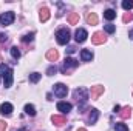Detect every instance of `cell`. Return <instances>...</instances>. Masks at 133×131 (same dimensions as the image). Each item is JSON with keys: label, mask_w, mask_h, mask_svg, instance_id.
<instances>
[{"label": "cell", "mask_w": 133, "mask_h": 131, "mask_svg": "<svg viewBox=\"0 0 133 131\" xmlns=\"http://www.w3.org/2000/svg\"><path fill=\"white\" fill-rule=\"evenodd\" d=\"M0 76L3 77L5 86L9 88V86L12 85V71H11V68L8 65H5V63H2V65H0Z\"/></svg>", "instance_id": "1"}, {"label": "cell", "mask_w": 133, "mask_h": 131, "mask_svg": "<svg viewBox=\"0 0 133 131\" xmlns=\"http://www.w3.org/2000/svg\"><path fill=\"white\" fill-rule=\"evenodd\" d=\"M56 39H57V43L61 45H66L70 42V31L68 30H59L56 33Z\"/></svg>", "instance_id": "2"}, {"label": "cell", "mask_w": 133, "mask_h": 131, "mask_svg": "<svg viewBox=\"0 0 133 131\" xmlns=\"http://www.w3.org/2000/svg\"><path fill=\"white\" fill-rule=\"evenodd\" d=\"M77 65H79V62H77L76 59L66 57L65 60H64V63H62V66H61V71H62V72H66L68 69H71V68H76Z\"/></svg>", "instance_id": "3"}, {"label": "cell", "mask_w": 133, "mask_h": 131, "mask_svg": "<svg viewBox=\"0 0 133 131\" xmlns=\"http://www.w3.org/2000/svg\"><path fill=\"white\" fill-rule=\"evenodd\" d=\"M14 19H16L14 12L8 11V12H3V14L0 16V23H2L3 26H6V25H11V23L14 22Z\"/></svg>", "instance_id": "4"}, {"label": "cell", "mask_w": 133, "mask_h": 131, "mask_svg": "<svg viewBox=\"0 0 133 131\" xmlns=\"http://www.w3.org/2000/svg\"><path fill=\"white\" fill-rule=\"evenodd\" d=\"M74 99L76 100H79L82 105L85 103V100L88 99V91L85 90V88H77L76 91H74Z\"/></svg>", "instance_id": "5"}, {"label": "cell", "mask_w": 133, "mask_h": 131, "mask_svg": "<svg viewBox=\"0 0 133 131\" xmlns=\"http://www.w3.org/2000/svg\"><path fill=\"white\" fill-rule=\"evenodd\" d=\"M66 93H68L66 85H64V83H56V85H54V94H56V96H59V97H65Z\"/></svg>", "instance_id": "6"}, {"label": "cell", "mask_w": 133, "mask_h": 131, "mask_svg": "<svg viewBox=\"0 0 133 131\" xmlns=\"http://www.w3.org/2000/svg\"><path fill=\"white\" fill-rule=\"evenodd\" d=\"M87 37H88V34H87L85 30H82V28L76 30V33H74V39H76L77 43H84V42L87 40Z\"/></svg>", "instance_id": "7"}, {"label": "cell", "mask_w": 133, "mask_h": 131, "mask_svg": "<svg viewBox=\"0 0 133 131\" xmlns=\"http://www.w3.org/2000/svg\"><path fill=\"white\" fill-rule=\"evenodd\" d=\"M102 93H104V86H101V85L91 86V90H90V96H91V99H93V100H96V99L99 97Z\"/></svg>", "instance_id": "8"}, {"label": "cell", "mask_w": 133, "mask_h": 131, "mask_svg": "<svg viewBox=\"0 0 133 131\" xmlns=\"http://www.w3.org/2000/svg\"><path fill=\"white\" fill-rule=\"evenodd\" d=\"M105 35L104 33H95L93 34V37H91V42L95 43V45H102V43H105Z\"/></svg>", "instance_id": "9"}, {"label": "cell", "mask_w": 133, "mask_h": 131, "mask_svg": "<svg viewBox=\"0 0 133 131\" xmlns=\"http://www.w3.org/2000/svg\"><path fill=\"white\" fill-rule=\"evenodd\" d=\"M0 113H2L3 116H9V114L12 113V105L8 103V102L2 103V105H0Z\"/></svg>", "instance_id": "10"}, {"label": "cell", "mask_w": 133, "mask_h": 131, "mask_svg": "<svg viewBox=\"0 0 133 131\" xmlns=\"http://www.w3.org/2000/svg\"><path fill=\"white\" fill-rule=\"evenodd\" d=\"M71 103H68V102H59L57 103V110L59 111H62V113H68V111H71Z\"/></svg>", "instance_id": "11"}, {"label": "cell", "mask_w": 133, "mask_h": 131, "mask_svg": "<svg viewBox=\"0 0 133 131\" xmlns=\"http://www.w3.org/2000/svg\"><path fill=\"white\" fill-rule=\"evenodd\" d=\"M87 23L91 25V26L98 25V16H96L95 12H88V14H87Z\"/></svg>", "instance_id": "12"}, {"label": "cell", "mask_w": 133, "mask_h": 131, "mask_svg": "<svg viewBox=\"0 0 133 131\" xmlns=\"http://www.w3.org/2000/svg\"><path fill=\"white\" fill-rule=\"evenodd\" d=\"M81 59H82L84 62H90V60L93 59V53L88 51V49H82V51H81Z\"/></svg>", "instance_id": "13"}, {"label": "cell", "mask_w": 133, "mask_h": 131, "mask_svg": "<svg viewBox=\"0 0 133 131\" xmlns=\"http://www.w3.org/2000/svg\"><path fill=\"white\" fill-rule=\"evenodd\" d=\"M51 120H53V123L57 125V127H62L64 123H66V119L64 117V116H53Z\"/></svg>", "instance_id": "14"}, {"label": "cell", "mask_w": 133, "mask_h": 131, "mask_svg": "<svg viewBox=\"0 0 133 131\" xmlns=\"http://www.w3.org/2000/svg\"><path fill=\"white\" fill-rule=\"evenodd\" d=\"M46 59H48L50 62H56V60L59 59V53H57L56 49H50V51L46 53Z\"/></svg>", "instance_id": "15"}, {"label": "cell", "mask_w": 133, "mask_h": 131, "mask_svg": "<svg viewBox=\"0 0 133 131\" xmlns=\"http://www.w3.org/2000/svg\"><path fill=\"white\" fill-rule=\"evenodd\" d=\"M66 20H68L70 25H76V23L79 22V14H77V12H71V14L66 17Z\"/></svg>", "instance_id": "16"}, {"label": "cell", "mask_w": 133, "mask_h": 131, "mask_svg": "<svg viewBox=\"0 0 133 131\" xmlns=\"http://www.w3.org/2000/svg\"><path fill=\"white\" fill-rule=\"evenodd\" d=\"M119 114H121L122 119H129V117L132 116V108H130V106H124L122 111H119Z\"/></svg>", "instance_id": "17"}, {"label": "cell", "mask_w": 133, "mask_h": 131, "mask_svg": "<svg viewBox=\"0 0 133 131\" xmlns=\"http://www.w3.org/2000/svg\"><path fill=\"white\" fill-rule=\"evenodd\" d=\"M98 117H99V111H98V110H91V113H90V116H88V122H90V123H96Z\"/></svg>", "instance_id": "18"}, {"label": "cell", "mask_w": 133, "mask_h": 131, "mask_svg": "<svg viewBox=\"0 0 133 131\" xmlns=\"http://www.w3.org/2000/svg\"><path fill=\"white\" fill-rule=\"evenodd\" d=\"M50 19V9L48 8H42L40 9V20L42 22H46Z\"/></svg>", "instance_id": "19"}, {"label": "cell", "mask_w": 133, "mask_h": 131, "mask_svg": "<svg viewBox=\"0 0 133 131\" xmlns=\"http://www.w3.org/2000/svg\"><path fill=\"white\" fill-rule=\"evenodd\" d=\"M104 17H105L107 20H113V19L116 17V12H115L113 9H107V11H104Z\"/></svg>", "instance_id": "20"}, {"label": "cell", "mask_w": 133, "mask_h": 131, "mask_svg": "<svg viewBox=\"0 0 133 131\" xmlns=\"http://www.w3.org/2000/svg\"><path fill=\"white\" fill-rule=\"evenodd\" d=\"M25 113H26L28 116H36V108H34V105H31V103L25 105Z\"/></svg>", "instance_id": "21"}, {"label": "cell", "mask_w": 133, "mask_h": 131, "mask_svg": "<svg viewBox=\"0 0 133 131\" xmlns=\"http://www.w3.org/2000/svg\"><path fill=\"white\" fill-rule=\"evenodd\" d=\"M40 77H42V74L33 72V74H30V82H31V83H37V82L40 80Z\"/></svg>", "instance_id": "22"}, {"label": "cell", "mask_w": 133, "mask_h": 131, "mask_svg": "<svg viewBox=\"0 0 133 131\" xmlns=\"http://www.w3.org/2000/svg\"><path fill=\"white\" fill-rule=\"evenodd\" d=\"M11 56H12V59H14V60H17V59L20 57V51H19V48H17V46H12V48H11Z\"/></svg>", "instance_id": "23"}, {"label": "cell", "mask_w": 133, "mask_h": 131, "mask_svg": "<svg viewBox=\"0 0 133 131\" xmlns=\"http://www.w3.org/2000/svg\"><path fill=\"white\" fill-rule=\"evenodd\" d=\"M122 8H124L125 11L132 9V8H133V2H132V0H124V2H122Z\"/></svg>", "instance_id": "24"}, {"label": "cell", "mask_w": 133, "mask_h": 131, "mask_svg": "<svg viewBox=\"0 0 133 131\" xmlns=\"http://www.w3.org/2000/svg\"><path fill=\"white\" fill-rule=\"evenodd\" d=\"M115 130L116 131H129V128H127L125 123H116L115 125Z\"/></svg>", "instance_id": "25"}, {"label": "cell", "mask_w": 133, "mask_h": 131, "mask_svg": "<svg viewBox=\"0 0 133 131\" xmlns=\"http://www.w3.org/2000/svg\"><path fill=\"white\" fill-rule=\"evenodd\" d=\"M105 33H108V34H113V33H115V25H111V23H108V25H105Z\"/></svg>", "instance_id": "26"}, {"label": "cell", "mask_w": 133, "mask_h": 131, "mask_svg": "<svg viewBox=\"0 0 133 131\" xmlns=\"http://www.w3.org/2000/svg\"><path fill=\"white\" fill-rule=\"evenodd\" d=\"M33 37H34V33L26 34V35H23V37H22V42H25V43H26V42H31V40H33Z\"/></svg>", "instance_id": "27"}, {"label": "cell", "mask_w": 133, "mask_h": 131, "mask_svg": "<svg viewBox=\"0 0 133 131\" xmlns=\"http://www.w3.org/2000/svg\"><path fill=\"white\" fill-rule=\"evenodd\" d=\"M130 20H133V16L130 14V12H127V14L122 17V22H124V23H127V22H130Z\"/></svg>", "instance_id": "28"}, {"label": "cell", "mask_w": 133, "mask_h": 131, "mask_svg": "<svg viewBox=\"0 0 133 131\" xmlns=\"http://www.w3.org/2000/svg\"><path fill=\"white\" fill-rule=\"evenodd\" d=\"M56 71H57V68H56V66H50L46 72H48V76H53V74H56Z\"/></svg>", "instance_id": "29"}, {"label": "cell", "mask_w": 133, "mask_h": 131, "mask_svg": "<svg viewBox=\"0 0 133 131\" xmlns=\"http://www.w3.org/2000/svg\"><path fill=\"white\" fill-rule=\"evenodd\" d=\"M6 40H8V35L5 33H0V43H5Z\"/></svg>", "instance_id": "30"}, {"label": "cell", "mask_w": 133, "mask_h": 131, "mask_svg": "<svg viewBox=\"0 0 133 131\" xmlns=\"http://www.w3.org/2000/svg\"><path fill=\"white\" fill-rule=\"evenodd\" d=\"M5 130H6V122L0 120V131H5Z\"/></svg>", "instance_id": "31"}, {"label": "cell", "mask_w": 133, "mask_h": 131, "mask_svg": "<svg viewBox=\"0 0 133 131\" xmlns=\"http://www.w3.org/2000/svg\"><path fill=\"white\" fill-rule=\"evenodd\" d=\"M118 111H121V106H119V105L115 106V113H118Z\"/></svg>", "instance_id": "32"}, {"label": "cell", "mask_w": 133, "mask_h": 131, "mask_svg": "<svg viewBox=\"0 0 133 131\" xmlns=\"http://www.w3.org/2000/svg\"><path fill=\"white\" fill-rule=\"evenodd\" d=\"M129 37H130V39H132V40H133V30H132V31H130V34H129Z\"/></svg>", "instance_id": "33"}, {"label": "cell", "mask_w": 133, "mask_h": 131, "mask_svg": "<svg viewBox=\"0 0 133 131\" xmlns=\"http://www.w3.org/2000/svg\"><path fill=\"white\" fill-rule=\"evenodd\" d=\"M77 131H87V130H85V128H79Z\"/></svg>", "instance_id": "34"}, {"label": "cell", "mask_w": 133, "mask_h": 131, "mask_svg": "<svg viewBox=\"0 0 133 131\" xmlns=\"http://www.w3.org/2000/svg\"><path fill=\"white\" fill-rule=\"evenodd\" d=\"M19 131H26V128H22V130H19Z\"/></svg>", "instance_id": "35"}]
</instances>
